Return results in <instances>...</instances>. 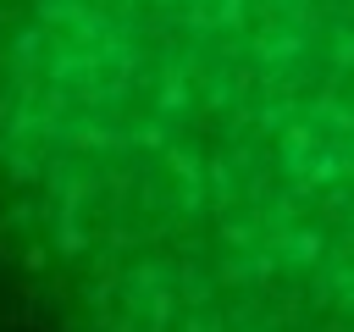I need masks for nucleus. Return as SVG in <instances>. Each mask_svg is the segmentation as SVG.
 <instances>
[{
  "instance_id": "obj_1",
  "label": "nucleus",
  "mask_w": 354,
  "mask_h": 332,
  "mask_svg": "<svg viewBox=\"0 0 354 332\" xmlns=\"http://www.w3.org/2000/svg\"><path fill=\"white\" fill-rule=\"evenodd\" d=\"M0 227L77 332H354V0H0Z\"/></svg>"
}]
</instances>
